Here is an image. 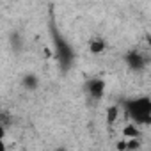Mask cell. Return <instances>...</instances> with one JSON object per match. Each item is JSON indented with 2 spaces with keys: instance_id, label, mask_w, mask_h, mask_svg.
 Wrapping results in <instances>:
<instances>
[{
  "instance_id": "7",
  "label": "cell",
  "mask_w": 151,
  "mask_h": 151,
  "mask_svg": "<svg viewBox=\"0 0 151 151\" xmlns=\"http://www.w3.org/2000/svg\"><path fill=\"white\" fill-rule=\"evenodd\" d=\"M37 84H39V80H37L36 75H25V78H23V86H25V89L32 91V89L37 87Z\"/></svg>"
},
{
  "instance_id": "5",
  "label": "cell",
  "mask_w": 151,
  "mask_h": 151,
  "mask_svg": "<svg viewBox=\"0 0 151 151\" xmlns=\"http://www.w3.org/2000/svg\"><path fill=\"white\" fill-rule=\"evenodd\" d=\"M105 50H107V43H105L103 37H94V39L89 41V52H91L93 55H100V53H103Z\"/></svg>"
},
{
  "instance_id": "1",
  "label": "cell",
  "mask_w": 151,
  "mask_h": 151,
  "mask_svg": "<svg viewBox=\"0 0 151 151\" xmlns=\"http://www.w3.org/2000/svg\"><path fill=\"white\" fill-rule=\"evenodd\" d=\"M126 114L132 123H135L139 128L149 126L151 123V101L147 96L133 98L126 103Z\"/></svg>"
},
{
  "instance_id": "6",
  "label": "cell",
  "mask_w": 151,
  "mask_h": 151,
  "mask_svg": "<svg viewBox=\"0 0 151 151\" xmlns=\"http://www.w3.org/2000/svg\"><path fill=\"white\" fill-rule=\"evenodd\" d=\"M119 112H121V109H119L117 105H110V107L107 109V123H109V124H114V123L121 117Z\"/></svg>"
},
{
  "instance_id": "2",
  "label": "cell",
  "mask_w": 151,
  "mask_h": 151,
  "mask_svg": "<svg viewBox=\"0 0 151 151\" xmlns=\"http://www.w3.org/2000/svg\"><path fill=\"white\" fill-rule=\"evenodd\" d=\"M86 87H87L89 96H91L93 100H98V101H100V100L105 96V93H107V82H105L103 78H98V77L91 78Z\"/></svg>"
},
{
  "instance_id": "10",
  "label": "cell",
  "mask_w": 151,
  "mask_h": 151,
  "mask_svg": "<svg viewBox=\"0 0 151 151\" xmlns=\"http://www.w3.org/2000/svg\"><path fill=\"white\" fill-rule=\"evenodd\" d=\"M0 151H7V144H6V140H0Z\"/></svg>"
},
{
  "instance_id": "9",
  "label": "cell",
  "mask_w": 151,
  "mask_h": 151,
  "mask_svg": "<svg viewBox=\"0 0 151 151\" xmlns=\"http://www.w3.org/2000/svg\"><path fill=\"white\" fill-rule=\"evenodd\" d=\"M6 137H7V128L6 124L0 123V140H6Z\"/></svg>"
},
{
  "instance_id": "4",
  "label": "cell",
  "mask_w": 151,
  "mask_h": 151,
  "mask_svg": "<svg viewBox=\"0 0 151 151\" xmlns=\"http://www.w3.org/2000/svg\"><path fill=\"white\" fill-rule=\"evenodd\" d=\"M121 135H123V139H142V128H139L135 123L130 121L121 130Z\"/></svg>"
},
{
  "instance_id": "8",
  "label": "cell",
  "mask_w": 151,
  "mask_h": 151,
  "mask_svg": "<svg viewBox=\"0 0 151 151\" xmlns=\"http://www.w3.org/2000/svg\"><path fill=\"white\" fill-rule=\"evenodd\" d=\"M116 151H126V139L116 140Z\"/></svg>"
},
{
  "instance_id": "3",
  "label": "cell",
  "mask_w": 151,
  "mask_h": 151,
  "mask_svg": "<svg viewBox=\"0 0 151 151\" xmlns=\"http://www.w3.org/2000/svg\"><path fill=\"white\" fill-rule=\"evenodd\" d=\"M126 62H128V66L133 71H142V69L147 68V55L140 53L139 50H135V52H130L126 55Z\"/></svg>"
}]
</instances>
